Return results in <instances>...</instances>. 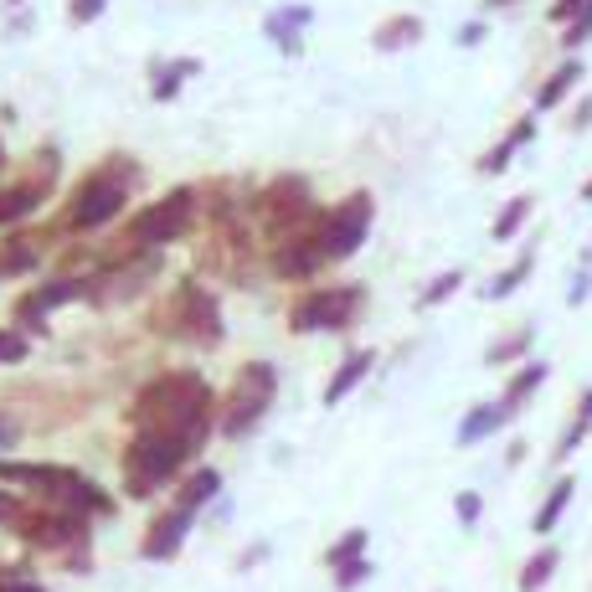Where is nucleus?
Masks as SVG:
<instances>
[{
    "label": "nucleus",
    "mask_w": 592,
    "mask_h": 592,
    "mask_svg": "<svg viewBox=\"0 0 592 592\" xmlns=\"http://www.w3.org/2000/svg\"><path fill=\"white\" fill-rule=\"evenodd\" d=\"M222 402L212 396L206 376L201 371H160L155 381H144L129 407V423L135 433H176V438H191V443H206L212 423H222L217 413Z\"/></svg>",
    "instance_id": "f257e3e1"
},
{
    "label": "nucleus",
    "mask_w": 592,
    "mask_h": 592,
    "mask_svg": "<svg viewBox=\"0 0 592 592\" xmlns=\"http://www.w3.org/2000/svg\"><path fill=\"white\" fill-rule=\"evenodd\" d=\"M135 180H139L135 160L109 155L99 171H88V176L73 186V197H67V227H73V232H99V227H109V222L124 212Z\"/></svg>",
    "instance_id": "f03ea898"
},
{
    "label": "nucleus",
    "mask_w": 592,
    "mask_h": 592,
    "mask_svg": "<svg viewBox=\"0 0 592 592\" xmlns=\"http://www.w3.org/2000/svg\"><path fill=\"white\" fill-rule=\"evenodd\" d=\"M0 484H26L32 494H41L47 505L58 511H73V515H103L114 511V500L78 469H62V464H11L0 458Z\"/></svg>",
    "instance_id": "7ed1b4c3"
},
{
    "label": "nucleus",
    "mask_w": 592,
    "mask_h": 592,
    "mask_svg": "<svg viewBox=\"0 0 592 592\" xmlns=\"http://www.w3.org/2000/svg\"><path fill=\"white\" fill-rule=\"evenodd\" d=\"M201 443L191 438H176V433H135L129 449H124V494L129 500H150L160 484H171L186 458L197 454Z\"/></svg>",
    "instance_id": "20e7f679"
},
{
    "label": "nucleus",
    "mask_w": 592,
    "mask_h": 592,
    "mask_svg": "<svg viewBox=\"0 0 592 592\" xmlns=\"http://www.w3.org/2000/svg\"><path fill=\"white\" fill-rule=\"evenodd\" d=\"M253 212H257V227L274 237V248L278 242H289V237H304V232H315L319 227V201H315V186L304 176H278L268 180L263 191L253 197Z\"/></svg>",
    "instance_id": "39448f33"
},
{
    "label": "nucleus",
    "mask_w": 592,
    "mask_h": 592,
    "mask_svg": "<svg viewBox=\"0 0 592 592\" xmlns=\"http://www.w3.org/2000/svg\"><path fill=\"white\" fill-rule=\"evenodd\" d=\"M361 310H366L361 284H315L289 304V330L294 336H340L361 319Z\"/></svg>",
    "instance_id": "423d86ee"
},
{
    "label": "nucleus",
    "mask_w": 592,
    "mask_h": 592,
    "mask_svg": "<svg viewBox=\"0 0 592 592\" xmlns=\"http://www.w3.org/2000/svg\"><path fill=\"white\" fill-rule=\"evenodd\" d=\"M197 212H201V186H176V191L155 197L129 222V253H160V248L180 242L191 232Z\"/></svg>",
    "instance_id": "0eeeda50"
},
{
    "label": "nucleus",
    "mask_w": 592,
    "mask_h": 592,
    "mask_svg": "<svg viewBox=\"0 0 592 592\" xmlns=\"http://www.w3.org/2000/svg\"><path fill=\"white\" fill-rule=\"evenodd\" d=\"M278 396V366L274 361H242L232 376V387H227V402H222V433L227 438H248L268 417Z\"/></svg>",
    "instance_id": "6e6552de"
},
{
    "label": "nucleus",
    "mask_w": 592,
    "mask_h": 592,
    "mask_svg": "<svg viewBox=\"0 0 592 592\" xmlns=\"http://www.w3.org/2000/svg\"><path fill=\"white\" fill-rule=\"evenodd\" d=\"M160 319H165V325H160L165 336L186 340V345H201V351L222 340V304L206 284H197V278H180L176 289H171Z\"/></svg>",
    "instance_id": "1a4fd4ad"
},
{
    "label": "nucleus",
    "mask_w": 592,
    "mask_h": 592,
    "mask_svg": "<svg viewBox=\"0 0 592 592\" xmlns=\"http://www.w3.org/2000/svg\"><path fill=\"white\" fill-rule=\"evenodd\" d=\"M371 222H376L371 191H351L345 201L325 206V217H319V248H325V257L345 263L351 253H361L366 237H371Z\"/></svg>",
    "instance_id": "9d476101"
},
{
    "label": "nucleus",
    "mask_w": 592,
    "mask_h": 592,
    "mask_svg": "<svg viewBox=\"0 0 592 592\" xmlns=\"http://www.w3.org/2000/svg\"><path fill=\"white\" fill-rule=\"evenodd\" d=\"M73 299H88V274H52L41 278L37 289H26V294L16 299V310H11V319H16V330L26 336V330H47V315L58 310V304H73Z\"/></svg>",
    "instance_id": "9b49d317"
},
{
    "label": "nucleus",
    "mask_w": 592,
    "mask_h": 592,
    "mask_svg": "<svg viewBox=\"0 0 592 592\" xmlns=\"http://www.w3.org/2000/svg\"><path fill=\"white\" fill-rule=\"evenodd\" d=\"M330 268V257L319 248V227L304 237H289V242H278L274 248V274L289 278V284H304V278H319Z\"/></svg>",
    "instance_id": "f8f14e48"
},
{
    "label": "nucleus",
    "mask_w": 592,
    "mask_h": 592,
    "mask_svg": "<svg viewBox=\"0 0 592 592\" xmlns=\"http://www.w3.org/2000/svg\"><path fill=\"white\" fill-rule=\"evenodd\" d=\"M191 520L197 515L180 511V505H171V511H160L155 520H150V531H144V541H139V552L150 556V562H171V556L186 546V536H191Z\"/></svg>",
    "instance_id": "ddd939ff"
},
{
    "label": "nucleus",
    "mask_w": 592,
    "mask_h": 592,
    "mask_svg": "<svg viewBox=\"0 0 592 592\" xmlns=\"http://www.w3.org/2000/svg\"><path fill=\"white\" fill-rule=\"evenodd\" d=\"M371 361H376L371 351H351V355H345V361L336 366V376L325 381V407H340V402H345V396H351L355 387L371 376Z\"/></svg>",
    "instance_id": "4468645a"
},
{
    "label": "nucleus",
    "mask_w": 592,
    "mask_h": 592,
    "mask_svg": "<svg viewBox=\"0 0 592 592\" xmlns=\"http://www.w3.org/2000/svg\"><path fill=\"white\" fill-rule=\"evenodd\" d=\"M201 73V62L197 58H176V62H160L155 67V78H150V99L155 103H171V99H180V88L197 78Z\"/></svg>",
    "instance_id": "2eb2a0df"
},
{
    "label": "nucleus",
    "mask_w": 592,
    "mask_h": 592,
    "mask_svg": "<svg viewBox=\"0 0 592 592\" xmlns=\"http://www.w3.org/2000/svg\"><path fill=\"white\" fill-rule=\"evenodd\" d=\"M315 21V11L310 5H284V11H274V16L263 21V32H268V41H278L284 52H299V32Z\"/></svg>",
    "instance_id": "dca6fc26"
},
{
    "label": "nucleus",
    "mask_w": 592,
    "mask_h": 592,
    "mask_svg": "<svg viewBox=\"0 0 592 592\" xmlns=\"http://www.w3.org/2000/svg\"><path fill=\"white\" fill-rule=\"evenodd\" d=\"M217 494H222V474L212 469V464H201L197 474H186V484H180V494H176V505L197 515V511H206Z\"/></svg>",
    "instance_id": "f3484780"
},
{
    "label": "nucleus",
    "mask_w": 592,
    "mask_h": 592,
    "mask_svg": "<svg viewBox=\"0 0 592 592\" xmlns=\"http://www.w3.org/2000/svg\"><path fill=\"white\" fill-rule=\"evenodd\" d=\"M531 135H536V118L526 114V118H520V124H515V129H511V135L500 139V144H494L490 155L479 160V171H484V176H500V171H505V165H511V160H515V150H520V144H526V139H531Z\"/></svg>",
    "instance_id": "a211bd4d"
},
{
    "label": "nucleus",
    "mask_w": 592,
    "mask_h": 592,
    "mask_svg": "<svg viewBox=\"0 0 592 592\" xmlns=\"http://www.w3.org/2000/svg\"><path fill=\"white\" fill-rule=\"evenodd\" d=\"M417 37H423V21H417V16H392V21H381V26H376L371 47H376V52H402V47H413Z\"/></svg>",
    "instance_id": "6ab92c4d"
},
{
    "label": "nucleus",
    "mask_w": 592,
    "mask_h": 592,
    "mask_svg": "<svg viewBox=\"0 0 592 592\" xmlns=\"http://www.w3.org/2000/svg\"><path fill=\"white\" fill-rule=\"evenodd\" d=\"M505 407H500V402H484V407H474L469 417H464V423H458V443H464V449H469V443H479V438H490L494 428H500V423H505Z\"/></svg>",
    "instance_id": "aec40b11"
},
{
    "label": "nucleus",
    "mask_w": 592,
    "mask_h": 592,
    "mask_svg": "<svg viewBox=\"0 0 592 592\" xmlns=\"http://www.w3.org/2000/svg\"><path fill=\"white\" fill-rule=\"evenodd\" d=\"M577 78H582V62H562L552 78H546V88L536 93V109H556V103H562L577 88Z\"/></svg>",
    "instance_id": "412c9836"
},
{
    "label": "nucleus",
    "mask_w": 592,
    "mask_h": 592,
    "mask_svg": "<svg viewBox=\"0 0 592 592\" xmlns=\"http://www.w3.org/2000/svg\"><path fill=\"white\" fill-rule=\"evenodd\" d=\"M531 263H536L531 253H520V257H515V263H511V268H505V274L494 278V284H484V299H511L515 289L526 284V274H531Z\"/></svg>",
    "instance_id": "4be33fe9"
},
{
    "label": "nucleus",
    "mask_w": 592,
    "mask_h": 592,
    "mask_svg": "<svg viewBox=\"0 0 592 592\" xmlns=\"http://www.w3.org/2000/svg\"><path fill=\"white\" fill-rule=\"evenodd\" d=\"M541 381H546V366H541V361H531V366H526V371H520L511 387H505V402H500V407H505V413H515V407H520V402H526V396H531Z\"/></svg>",
    "instance_id": "5701e85b"
},
{
    "label": "nucleus",
    "mask_w": 592,
    "mask_h": 592,
    "mask_svg": "<svg viewBox=\"0 0 592 592\" xmlns=\"http://www.w3.org/2000/svg\"><path fill=\"white\" fill-rule=\"evenodd\" d=\"M361 556H366V531H345L336 541V546H330V552H325V567H351V562H361Z\"/></svg>",
    "instance_id": "b1692460"
},
{
    "label": "nucleus",
    "mask_w": 592,
    "mask_h": 592,
    "mask_svg": "<svg viewBox=\"0 0 592 592\" xmlns=\"http://www.w3.org/2000/svg\"><path fill=\"white\" fill-rule=\"evenodd\" d=\"M567 500H572V479H562V484L546 494V505H541V515H536V531H541V536L552 531L556 520H562V511H567Z\"/></svg>",
    "instance_id": "393cba45"
},
{
    "label": "nucleus",
    "mask_w": 592,
    "mask_h": 592,
    "mask_svg": "<svg viewBox=\"0 0 592 592\" xmlns=\"http://www.w3.org/2000/svg\"><path fill=\"white\" fill-rule=\"evenodd\" d=\"M556 572V552L546 546V552H536L531 562H526V572H520V592H536V588H546V577Z\"/></svg>",
    "instance_id": "a878e982"
},
{
    "label": "nucleus",
    "mask_w": 592,
    "mask_h": 592,
    "mask_svg": "<svg viewBox=\"0 0 592 592\" xmlns=\"http://www.w3.org/2000/svg\"><path fill=\"white\" fill-rule=\"evenodd\" d=\"M531 217V197H515L505 212H500V222H494V242H511L515 232H520V222Z\"/></svg>",
    "instance_id": "bb28decb"
},
{
    "label": "nucleus",
    "mask_w": 592,
    "mask_h": 592,
    "mask_svg": "<svg viewBox=\"0 0 592 592\" xmlns=\"http://www.w3.org/2000/svg\"><path fill=\"white\" fill-rule=\"evenodd\" d=\"M26 355H32V340L21 336L16 325H5V330H0V366H21Z\"/></svg>",
    "instance_id": "cd10ccee"
},
{
    "label": "nucleus",
    "mask_w": 592,
    "mask_h": 592,
    "mask_svg": "<svg viewBox=\"0 0 592 592\" xmlns=\"http://www.w3.org/2000/svg\"><path fill=\"white\" fill-rule=\"evenodd\" d=\"M458 284H464V274H458V268H449V274H438L433 284L423 289V299H417V304H423V310H433V304H443V299L454 294Z\"/></svg>",
    "instance_id": "c85d7f7f"
},
{
    "label": "nucleus",
    "mask_w": 592,
    "mask_h": 592,
    "mask_svg": "<svg viewBox=\"0 0 592 592\" xmlns=\"http://www.w3.org/2000/svg\"><path fill=\"white\" fill-rule=\"evenodd\" d=\"M588 428H592V392L582 396V413H577V423L567 428V433H562V449H556V458H567V454H572L577 443H582V433H588Z\"/></svg>",
    "instance_id": "c756f323"
},
{
    "label": "nucleus",
    "mask_w": 592,
    "mask_h": 592,
    "mask_svg": "<svg viewBox=\"0 0 592 592\" xmlns=\"http://www.w3.org/2000/svg\"><path fill=\"white\" fill-rule=\"evenodd\" d=\"M109 11V0H67V21L73 26H88V21H99Z\"/></svg>",
    "instance_id": "7c9ffc66"
},
{
    "label": "nucleus",
    "mask_w": 592,
    "mask_h": 592,
    "mask_svg": "<svg viewBox=\"0 0 592 592\" xmlns=\"http://www.w3.org/2000/svg\"><path fill=\"white\" fill-rule=\"evenodd\" d=\"M366 577H371V562L361 556V562H351V567H340V572H336V588H340V592H351V588H361Z\"/></svg>",
    "instance_id": "2f4dec72"
},
{
    "label": "nucleus",
    "mask_w": 592,
    "mask_h": 592,
    "mask_svg": "<svg viewBox=\"0 0 592 592\" xmlns=\"http://www.w3.org/2000/svg\"><path fill=\"white\" fill-rule=\"evenodd\" d=\"M526 345H531V330H515L511 340H500V345H494V351H490V361H511V355H520V351H526Z\"/></svg>",
    "instance_id": "473e14b6"
},
{
    "label": "nucleus",
    "mask_w": 592,
    "mask_h": 592,
    "mask_svg": "<svg viewBox=\"0 0 592 592\" xmlns=\"http://www.w3.org/2000/svg\"><path fill=\"white\" fill-rule=\"evenodd\" d=\"M26 515V505H21V494H11V490H0V526H11L16 531V520Z\"/></svg>",
    "instance_id": "72a5a7b5"
},
{
    "label": "nucleus",
    "mask_w": 592,
    "mask_h": 592,
    "mask_svg": "<svg viewBox=\"0 0 592 592\" xmlns=\"http://www.w3.org/2000/svg\"><path fill=\"white\" fill-rule=\"evenodd\" d=\"M458 520H464V526L479 520V494H458Z\"/></svg>",
    "instance_id": "f704fd0d"
},
{
    "label": "nucleus",
    "mask_w": 592,
    "mask_h": 592,
    "mask_svg": "<svg viewBox=\"0 0 592 592\" xmlns=\"http://www.w3.org/2000/svg\"><path fill=\"white\" fill-rule=\"evenodd\" d=\"M0 592H41L32 577H0Z\"/></svg>",
    "instance_id": "c9c22d12"
},
{
    "label": "nucleus",
    "mask_w": 592,
    "mask_h": 592,
    "mask_svg": "<svg viewBox=\"0 0 592 592\" xmlns=\"http://www.w3.org/2000/svg\"><path fill=\"white\" fill-rule=\"evenodd\" d=\"M582 5H592V0H556V5H552V16H556V21H567L572 11H582Z\"/></svg>",
    "instance_id": "e433bc0d"
},
{
    "label": "nucleus",
    "mask_w": 592,
    "mask_h": 592,
    "mask_svg": "<svg viewBox=\"0 0 592 592\" xmlns=\"http://www.w3.org/2000/svg\"><path fill=\"white\" fill-rule=\"evenodd\" d=\"M458 41H464V47H479V41H484V26H479V21H469V26L458 32Z\"/></svg>",
    "instance_id": "4c0bfd02"
},
{
    "label": "nucleus",
    "mask_w": 592,
    "mask_h": 592,
    "mask_svg": "<svg viewBox=\"0 0 592 592\" xmlns=\"http://www.w3.org/2000/svg\"><path fill=\"white\" fill-rule=\"evenodd\" d=\"M11 443H16V423H5V417H0V449H11Z\"/></svg>",
    "instance_id": "58836bf2"
},
{
    "label": "nucleus",
    "mask_w": 592,
    "mask_h": 592,
    "mask_svg": "<svg viewBox=\"0 0 592 592\" xmlns=\"http://www.w3.org/2000/svg\"><path fill=\"white\" fill-rule=\"evenodd\" d=\"M582 201H592V180H588V186H582Z\"/></svg>",
    "instance_id": "ea45409f"
},
{
    "label": "nucleus",
    "mask_w": 592,
    "mask_h": 592,
    "mask_svg": "<svg viewBox=\"0 0 592 592\" xmlns=\"http://www.w3.org/2000/svg\"><path fill=\"white\" fill-rule=\"evenodd\" d=\"M5 5H21V0H5Z\"/></svg>",
    "instance_id": "a19ab883"
}]
</instances>
